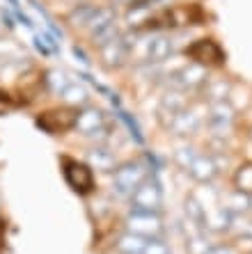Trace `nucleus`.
Segmentation results:
<instances>
[{
	"label": "nucleus",
	"instance_id": "obj_6",
	"mask_svg": "<svg viewBox=\"0 0 252 254\" xmlns=\"http://www.w3.org/2000/svg\"><path fill=\"white\" fill-rule=\"evenodd\" d=\"M206 69L197 62H190V64L181 66V69L172 71L170 76L165 78V85L172 89H181V92H199L206 83Z\"/></svg>",
	"mask_w": 252,
	"mask_h": 254
},
{
	"label": "nucleus",
	"instance_id": "obj_21",
	"mask_svg": "<svg viewBox=\"0 0 252 254\" xmlns=\"http://www.w3.org/2000/svg\"><path fill=\"white\" fill-rule=\"evenodd\" d=\"M94 12H96V5H92V2H81V5L74 7L69 12V25H74V28H87Z\"/></svg>",
	"mask_w": 252,
	"mask_h": 254
},
{
	"label": "nucleus",
	"instance_id": "obj_7",
	"mask_svg": "<svg viewBox=\"0 0 252 254\" xmlns=\"http://www.w3.org/2000/svg\"><path fill=\"white\" fill-rule=\"evenodd\" d=\"M186 55L190 58V62H197V64H202V66H220L225 62V51L211 37L195 39V42L186 48Z\"/></svg>",
	"mask_w": 252,
	"mask_h": 254
},
{
	"label": "nucleus",
	"instance_id": "obj_22",
	"mask_svg": "<svg viewBox=\"0 0 252 254\" xmlns=\"http://www.w3.org/2000/svg\"><path fill=\"white\" fill-rule=\"evenodd\" d=\"M234 190L252 197V163H243L234 172Z\"/></svg>",
	"mask_w": 252,
	"mask_h": 254
},
{
	"label": "nucleus",
	"instance_id": "obj_20",
	"mask_svg": "<svg viewBox=\"0 0 252 254\" xmlns=\"http://www.w3.org/2000/svg\"><path fill=\"white\" fill-rule=\"evenodd\" d=\"M87 163L92 167H99V170H106V172H112L115 167H117V163H115V156H112L110 149H89L87 151Z\"/></svg>",
	"mask_w": 252,
	"mask_h": 254
},
{
	"label": "nucleus",
	"instance_id": "obj_14",
	"mask_svg": "<svg viewBox=\"0 0 252 254\" xmlns=\"http://www.w3.org/2000/svg\"><path fill=\"white\" fill-rule=\"evenodd\" d=\"M188 174L197 181V184H211L213 179L218 174V165H216V158L209 154H197L188 167Z\"/></svg>",
	"mask_w": 252,
	"mask_h": 254
},
{
	"label": "nucleus",
	"instance_id": "obj_13",
	"mask_svg": "<svg viewBox=\"0 0 252 254\" xmlns=\"http://www.w3.org/2000/svg\"><path fill=\"white\" fill-rule=\"evenodd\" d=\"M199 126H202V115L193 106H188L168 124V128L179 137H188V135H195L199 130Z\"/></svg>",
	"mask_w": 252,
	"mask_h": 254
},
{
	"label": "nucleus",
	"instance_id": "obj_26",
	"mask_svg": "<svg viewBox=\"0 0 252 254\" xmlns=\"http://www.w3.org/2000/svg\"><path fill=\"white\" fill-rule=\"evenodd\" d=\"M206 254H236V250L232 245H211L206 250Z\"/></svg>",
	"mask_w": 252,
	"mask_h": 254
},
{
	"label": "nucleus",
	"instance_id": "obj_12",
	"mask_svg": "<svg viewBox=\"0 0 252 254\" xmlns=\"http://www.w3.org/2000/svg\"><path fill=\"white\" fill-rule=\"evenodd\" d=\"M188 106H190V101H188V92H181V89H172L170 87L163 94V99H161V108H159L161 122L168 126L172 119H174L176 115L181 113L183 108H188Z\"/></svg>",
	"mask_w": 252,
	"mask_h": 254
},
{
	"label": "nucleus",
	"instance_id": "obj_4",
	"mask_svg": "<svg viewBox=\"0 0 252 254\" xmlns=\"http://www.w3.org/2000/svg\"><path fill=\"white\" fill-rule=\"evenodd\" d=\"M74 128H76L81 135L89 137V140H103V137L110 133L106 113H101L99 108H94V106H83L81 110H78L76 126H74Z\"/></svg>",
	"mask_w": 252,
	"mask_h": 254
},
{
	"label": "nucleus",
	"instance_id": "obj_10",
	"mask_svg": "<svg viewBox=\"0 0 252 254\" xmlns=\"http://www.w3.org/2000/svg\"><path fill=\"white\" fill-rule=\"evenodd\" d=\"M129 55H131V42H129V37H124L122 32L101 46V62H103L106 69H119V66H124L129 62Z\"/></svg>",
	"mask_w": 252,
	"mask_h": 254
},
{
	"label": "nucleus",
	"instance_id": "obj_5",
	"mask_svg": "<svg viewBox=\"0 0 252 254\" xmlns=\"http://www.w3.org/2000/svg\"><path fill=\"white\" fill-rule=\"evenodd\" d=\"M234 122H236V110L229 101H216L209 106V113H206V126L213 133V137H225L232 135L234 130Z\"/></svg>",
	"mask_w": 252,
	"mask_h": 254
},
{
	"label": "nucleus",
	"instance_id": "obj_17",
	"mask_svg": "<svg viewBox=\"0 0 252 254\" xmlns=\"http://www.w3.org/2000/svg\"><path fill=\"white\" fill-rule=\"evenodd\" d=\"M223 206L229 211L232 218H236V215H246V213L252 211V197L246 195V192L234 190V192H229L227 195V199H225Z\"/></svg>",
	"mask_w": 252,
	"mask_h": 254
},
{
	"label": "nucleus",
	"instance_id": "obj_1",
	"mask_svg": "<svg viewBox=\"0 0 252 254\" xmlns=\"http://www.w3.org/2000/svg\"><path fill=\"white\" fill-rule=\"evenodd\" d=\"M149 177V167L142 163V160H129V163H122L112 170L110 181H112V190L117 192L119 197H126L129 199L133 195V190Z\"/></svg>",
	"mask_w": 252,
	"mask_h": 254
},
{
	"label": "nucleus",
	"instance_id": "obj_19",
	"mask_svg": "<svg viewBox=\"0 0 252 254\" xmlns=\"http://www.w3.org/2000/svg\"><path fill=\"white\" fill-rule=\"evenodd\" d=\"M147 241L149 238L145 236H138V234H131V231H126V234H122V236L117 238V252L119 254H142V250H145Z\"/></svg>",
	"mask_w": 252,
	"mask_h": 254
},
{
	"label": "nucleus",
	"instance_id": "obj_28",
	"mask_svg": "<svg viewBox=\"0 0 252 254\" xmlns=\"http://www.w3.org/2000/svg\"><path fill=\"white\" fill-rule=\"evenodd\" d=\"M0 234H2V218H0Z\"/></svg>",
	"mask_w": 252,
	"mask_h": 254
},
{
	"label": "nucleus",
	"instance_id": "obj_8",
	"mask_svg": "<svg viewBox=\"0 0 252 254\" xmlns=\"http://www.w3.org/2000/svg\"><path fill=\"white\" fill-rule=\"evenodd\" d=\"M126 231L138 234L145 238H159L163 236V218L159 213H142V211H131L126 218Z\"/></svg>",
	"mask_w": 252,
	"mask_h": 254
},
{
	"label": "nucleus",
	"instance_id": "obj_15",
	"mask_svg": "<svg viewBox=\"0 0 252 254\" xmlns=\"http://www.w3.org/2000/svg\"><path fill=\"white\" fill-rule=\"evenodd\" d=\"M183 215H186V220H190L193 225L202 227V229H206V231H211L204 204H202V201L197 199V195H193V192H188L186 199H183Z\"/></svg>",
	"mask_w": 252,
	"mask_h": 254
},
{
	"label": "nucleus",
	"instance_id": "obj_2",
	"mask_svg": "<svg viewBox=\"0 0 252 254\" xmlns=\"http://www.w3.org/2000/svg\"><path fill=\"white\" fill-rule=\"evenodd\" d=\"M129 206H131V211L161 213V208H163V190H161L159 181L154 177H147L133 190V195L129 197Z\"/></svg>",
	"mask_w": 252,
	"mask_h": 254
},
{
	"label": "nucleus",
	"instance_id": "obj_23",
	"mask_svg": "<svg viewBox=\"0 0 252 254\" xmlns=\"http://www.w3.org/2000/svg\"><path fill=\"white\" fill-rule=\"evenodd\" d=\"M197 156V151H195L190 144H179V147L174 149V163L179 170H186L190 167V163H193V158Z\"/></svg>",
	"mask_w": 252,
	"mask_h": 254
},
{
	"label": "nucleus",
	"instance_id": "obj_3",
	"mask_svg": "<svg viewBox=\"0 0 252 254\" xmlns=\"http://www.w3.org/2000/svg\"><path fill=\"white\" fill-rule=\"evenodd\" d=\"M85 30L89 32V39L101 48L106 42H110L112 37L119 35L115 9H110V7H96V12H94V16L89 18V23Z\"/></svg>",
	"mask_w": 252,
	"mask_h": 254
},
{
	"label": "nucleus",
	"instance_id": "obj_11",
	"mask_svg": "<svg viewBox=\"0 0 252 254\" xmlns=\"http://www.w3.org/2000/svg\"><path fill=\"white\" fill-rule=\"evenodd\" d=\"M65 179L78 195H89L94 190V174L87 163L65 160Z\"/></svg>",
	"mask_w": 252,
	"mask_h": 254
},
{
	"label": "nucleus",
	"instance_id": "obj_27",
	"mask_svg": "<svg viewBox=\"0 0 252 254\" xmlns=\"http://www.w3.org/2000/svg\"><path fill=\"white\" fill-rule=\"evenodd\" d=\"M117 2H124V5H131V2H133V0H117Z\"/></svg>",
	"mask_w": 252,
	"mask_h": 254
},
{
	"label": "nucleus",
	"instance_id": "obj_9",
	"mask_svg": "<svg viewBox=\"0 0 252 254\" xmlns=\"http://www.w3.org/2000/svg\"><path fill=\"white\" fill-rule=\"evenodd\" d=\"M76 108H55V110H44L37 117V126L46 133H67L76 126Z\"/></svg>",
	"mask_w": 252,
	"mask_h": 254
},
{
	"label": "nucleus",
	"instance_id": "obj_18",
	"mask_svg": "<svg viewBox=\"0 0 252 254\" xmlns=\"http://www.w3.org/2000/svg\"><path fill=\"white\" fill-rule=\"evenodd\" d=\"M62 101H65L69 108H83V106H87L89 103V94H87V89L83 87L81 83H71L67 85L65 89H62Z\"/></svg>",
	"mask_w": 252,
	"mask_h": 254
},
{
	"label": "nucleus",
	"instance_id": "obj_16",
	"mask_svg": "<svg viewBox=\"0 0 252 254\" xmlns=\"http://www.w3.org/2000/svg\"><path fill=\"white\" fill-rule=\"evenodd\" d=\"M199 92L209 99V103H216V101H227L229 92H232V85L225 78H206L204 87Z\"/></svg>",
	"mask_w": 252,
	"mask_h": 254
},
{
	"label": "nucleus",
	"instance_id": "obj_24",
	"mask_svg": "<svg viewBox=\"0 0 252 254\" xmlns=\"http://www.w3.org/2000/svg\"><path fill=\"white\" fill-rule=\"evenodd\" d=\"M69 85V78L62 73V71H51L48 73V87H51V92H55V94H62V89Z\"/></svg>",
	"mask_w": 252,
	"mask_h": 254
},
{
	"label": "nucleus",
	"instance_id": "obj_29",
	"mask_svg": "<svg viewBox=\"0 0 252 254\" xmlns=\"http://www.w3.org/2000/svg\"><path fill=\"white\" fill-rule=\"evenodd\" d=\"M250 254H252V252H250Z\"/></svg>",
	"mask_w": 252,
	"mask_h": 254
},
{
	"label": "nucleus",
	"instance_id": "obj_25",
	"mask_svg": "<svg viewBox=\"0 0 252 254\" xmlns=\"http://www.w3.org/2000/svg\"><path fill=\"white\" fill-rule=\"evenodd\" d=\"M142 254H170V245L163 241V236L159 238H149L142 250Z\"/></svg>",
	"mask_w": 252,
	"mask_h": 254
}]
</instances>
